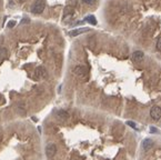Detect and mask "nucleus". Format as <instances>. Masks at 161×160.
<instances>
[{"label": "nucleus", "instance_id": "nucleus-17", "mask_svg": "<svg viewBox=\"0 0 161 160\" xmlns=\"http://www.w3.org/2000/svg\"><path fill=\"white\" fill-rule=\"evenodd\" d=\"M19 2H23V1H26V0H18Z\"/></svg>", "mask_w": 161, "mask_h": 160}, {"label": "nucleus", "instance_id": "nucleus-10", "mask_svg": "<svg viewBox=\"0 0 161 160\" xmlns=\"http://www.w3.org/2000/svg\"><path fill=\"white\" fill-rule=\"evenodd\" d=\"M8 55V50L4 48V47H0V59H4Z\"/></svg>", "mask_w": 161, "mask_h": 160}, {"label": "nucleus", "instance_id": "nucleus-16", "mask_svg": "<svg viewBox=\"0 0 161 160\" xmlns=\"http://www.w3.org/2000/svg\"><path fill=\"white\" fill-rule=\"evenodd\" d=\"M150 130H151V132H152V133L158 132V129H157V128H155V127H151V128H150Z\"/></svg>", "mask_w": 161, "mask_h": 160}, {"label": "nucleus", "instance_id": "nucleus-9", "mask_svg": "<svg viewBox=\"0 0 161 160\" xmlns=\"http://www.w3.org/2000/svg\"><path fill=\"white\" fill-rule=\"evenodd\" d=\"M89 31V28H80V29H76V30H72V31L69 32V35L71 37H76L80 35V33H83V32Z\"/></svg>", "mask_w": 161, "mask_h": 160}, {"label": "nucleus", "instance_id": "nucleus-7", "mask_svg": "<svg viewBox=\"0 0 161 160\" xmlns=\"http://www.w3.org/2000/svg\"><path fill=\"white\" fill-rule=\"evenodd\" d=\"M144 59V54L141 50H137L132 54V60L136 62H141Z\"/></svg>", "mask_w": 161, "mask_h": 160}, {"label": "nucleus", "instance_id": "nucleus-1", "mask_svg": "<svg viewBox=\"0 0 161 160\" xmlns=\"http://www.w3.org/2000/svg\"><path fill=\"white\" fill-rule=\"evenodd\" d=\"M45 7H46V2L45 0H37L31 7V12L32 14H41L42 11L45 10Z\"/></svg>", "mask_w": 161, "mask_h": 160}, {"label": "nucleus", "instance_id": "nucleus-5", "mask_svg": "<svg viewBox=\"0 0 161 160\" xmlns=\"http://www.w3.org/2000/svg\"><path fill=\"white\" fill-rule=\"evenodd\" d=\"M74 73L78 77H86L87 76V68L83 66H76L74 69Z\"/></svg>", "mask_w": 161, "mask_h": 160}, {"label": "nucleus", "instance_id": "nucleus-3", "mask_svg": "<svg viewBox=\"0 0 161 160\" xmlns=\"http://www.w3.org/2000/svg\"><path fill=\"white\" fill-rule=\"evenodd\" d=\"M57 153V146L55 143H48L46 146V156L48 158H52Z\"/></svg>", "mask_w": 161, "mask_h": 160}, {"label": "nucleus", "instance_id": "nucleus-2", "mask_svg": "<svg viewBox=\"0 0 161 160\" xmlns=\"http://www.w3.org/2000/svg\"><path fill=\"white\" fill-rule=\"evenodd\" d=\"M47 76H48V72H47V70L45 69V67H38V68L35 70V72H33V79H36V80L43 79V78H46Z\"/></svg>", "mask_w": 161, "mask_h": 160}, {"label": "nucleus", "instance_id": "nucleus-12", "mask_svg": "<svg viewBox=\"0 0 161 160\" xmlns=\"http://www.w3.org/2000/svg\"><path fill=\"white\" fill-rule=\"evenodd\" d=\"M127 125H128V126H130V127H131V128L137 129V125L134 124V121H131V120H128V121H127Z\"/></svg>", "mask_w": 161, "mask_h": 160}, {"label": "nucleus", "instance_id": "nucleus-8", "mask_svg": "<svg viewBox=\"0 0 161 160\" xmlns=\"http://www.w3.org/2000/svg\"><path fill=\"white\" fill-rule=\"evenodd\" d=\"M56 117L59 119V120H61V121H64V120H67V119L69 118V114L66 110H58L56 112Z\"/></svg>", "mask_w": 161, "mask_h": 160}, {"label": "nucleus", "instance_id": "nucleus-14", "mask_svg": "<svg viewBox=\"0 0 161 160\" xmlns=\"http://www.w3.org/2000/svg\"><path fill=\"white\" fill-rule=\"evenodd\" d=\"M16 26V21L14 20H11V21H9L8 22V25H7V27L8 28H12V27H14Z\"/></svg>", "mask_w": 161, "mask_h": 160}, {"label": "nucleus", "instance_id": "nucleus-6", "mask_svg": "<svg viewBox=\"0 0 161 160\" xmlns=\"http://www.w3.org/2000/svg\"><path fill=\"white\" fill-rule=\"evenodd\" d=\"M153 146H155V142L152 141L151 139H149V138H147V139H144L142 141V148L144 151H149L151 150L152 148H153Z\"/></svg>", "mask_w": 161, "mask_h": 160}, {"label": "nucleus", "instance_id": "nucleus-15", "mask_svg": "<svg viewBox=\"0 0 161 160\" xmlns=\"http://www.w3.org/2000/svg\"><path fill=\"white\" fill-rule=\"evenodd\" d=\"M84 4H87V5H92V4H95L97 0H82Z\"/></svg>", "mask_w": 161, "mask_h": 160}, {"label": "nucleus", "instance_id": "nucleus-11", "mask_svg": "<svg viewBox=\"0 0 161 160\" xmlns=\"http://www.w3.org/2000/svg\"><path fill=\"white\" fill-rule=\"evenodd\" d=\"M86 20H87L89 23H91V25H97V20L93 16H88L87 18H86Z\"/></svg>", "mask_w": 161, "mask_h": 160}, {"label": "nucleus", "instance_id": "nucleus-13", "mask_svg": "<svg viewBox=\"0 0 161 160\" xmlns=\"http://www.w3.org/2000/svg\"><path fill=\"white\" fill-rule=\"evenodd\" d=\"M157 49L159 51H161V37H159V39L157 40Z\"/></svg>", "mask_w": 161, "mask_h": 160}, {"label": "nucleus", "instance_id": "nucleus-4", "mask_svg": "<svg viewBox=\"0 0 161 160\" xmlns=\"http://www.w3.org/2000/svg\"><path fill=\"white\" fill-rule=\"evenodd\" d=\"M150 116L153 120H159L161 118V107L159 106H155L153 108L150 110Z\"/></svg>", "mask_w": 161, "mask_h": 160}]
</instances>
